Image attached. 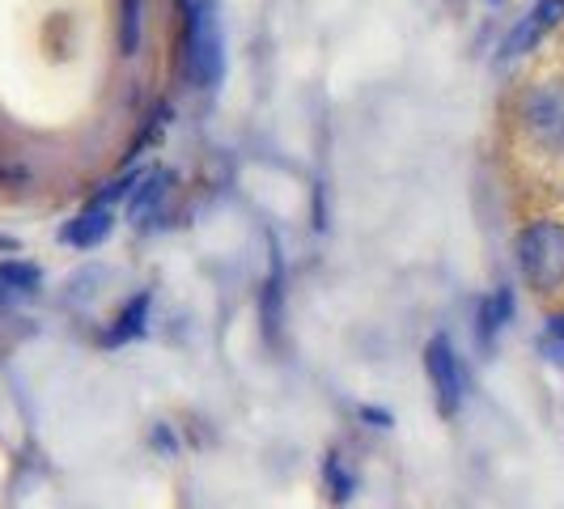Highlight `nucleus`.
<instances>
[{
	"instance_id": "obj_1",
	"label": "nucleus",
	"mask_w": 564,
	"mask_h": 509,
	"mask_svg": "<svg viewBox=\"0 0 564 509\" xmlns=\"http://www.w3.org/2000/svg\"><path fill=\"white\" fill-rule=\"evenodd\" d=\"M518 268L522 281L543 297L564 293V221H527L518 234Z\"/></svg>"
},
{
	"instance_id": "obj_2",
	"label": "nucleus",
	"mask_w": 564,
	"mask_h": 509,
	"mask_svg": "<svg viewBox=\"0 0 564 509\" xmlns=\"http://www.w3.org/2000/svg\"><path fill=\"white\" fill-rule=\"evenodd\" d=\"M187 18H192L187 22V73L199 89H217L226 73V39L217 22V0H192Z\"/></svg>"
},
{
	"instance_id": "obj_3",
	"label": "nucleus",
	"mask_w": 564,
	"mask_h": 509,
	"mask_svg": "<svg viewBox=\"0 0 564 509\" xmlns=\"http://www.w3.org/2000/svg\"><path fill=\"white\" fill-rule=\"evenodd\" d=\"M424 373H429V387L437 396V412L451 421L463 408V369H458V357H454L451 339L433 336L429 348H424Z\"/></svg>"
},
{
	"instance_id": "obj_4",
	"label": "nucleus",
	"mask_w": 564,
	"mask_h": 509,
	"mask_svg": "<svg viewBox=\"0 0 564 509\" xmlns=\"http://www.w3.org/2000/svg\"><path fill=\"white\" fill-rule=\"evenodd\" d=\"M111 226H115L111 208L94 204V208H85L82 217L68 226V242H77V247H98V242L111 234Z\"/></svg>"
},
{
	"instance_id": "obj_5",
	"label": "nucleus",
	"mask_w": 564,
	"mask_h": 509,
	"mask_svg": "<svg viewBox=\"0 0 564 509\" xmlns=\"http://www.w3.org/2000/svg\"><path fill=\"white\" fill-rule=\"evenodd\" d=\"M166 192H170V170H149L141 178V187L132 192V217H137V221L149 217V213L166 199Z\"/></svg>"
},
{
	"instance_id": "obj_6",
	"label": "nucleus",
	"mask_w": 564,
	"mask_h": 509,
	"mask_svg": "<svg viewBox=\"0 0 564 509\" xmlns=\"http://www.w3.org/2000/svg\"><path fill=\"white\" fill-rule=\"evenodd\" d=\"M509 311H513V297H509V289L492 293V297L484 302V311H480V339H484V344H492V336L506 327Z\"/></svg>"
},
{
	"instance_id": "obj_7",
	"label": "nucleus",
	"mask_w": 564,
	"mask_h": 509,
	"mask_svg": "<svg viewBox=\"0 0 564 509\" xmlns=\"http://www.w3.org/2000/svg\"><path fill=\"white\" fill-rule=\"evenodd\" d=\"M149 306H153V293H141L128 311L119 314V327L111 332V344H123V339H137L144 332V318H149Z\"/></svg>"
},
{
	"instance_id": "obj_8",
	"label": "nucleus",
	"mask_w": 564,
	"mask_h": 509,
	"mask_svg": "<svg viewBox=\"0 0 564 509\" xmlns=\"http://www.w3.org/2000/svg\"><path fill=\"white\" fill-rule=\"evenodd\" d=\"M539 30H543V22H539L535 13H527L522 22H518V30L506 39V59H513V56H527L531 47H535V39H539Z\"/></svg>"
},
{
	"instance_id": "obj_9",
	"label": "nucleus",
	"mask_w": 564,
	"mask_h": 509,
	"mask_svg": "<svg viewBox=\"0 0 564 509\" xmlns=\"http://www.w3.org/2000/svg\"><path fill=\"white\" fill-rule=\"evenodd\" d=\"M141 0H123V30H119V39H123V52L132 56L137 47H141Z\"/></svg>"
},
{
	"instance_id": "obj_10",
	"label": "nucleus",
	"mask_w": 564,
	"mask_h": 509,
	"mask_svg": "<svg viewBox=\"0 0 564 509\" xmlns=\"http://www.w3.org/2000/svg\"><path fill=\"white\" fill-rule=\"evenodd\" d=\"M323 476L332 480V492H336V501H339V506H344V501L352 497V488H357V484H352V476H348V472L339 467V458H336V454H327V463H323Z\"/></svg>"
},
{
	"instance_id": "obj_11",
	"label": "nucleus",
	"mask_w": 564,
	"mask_h": 509,
	"mask_svg": "<svg viewBox=\"0 0 564 509\" xmlns=\"http://www.w3.org/2000/svg\"><path fill=\"white\" fill-rule=\"evenodd\" d=\"M539 348H543V357H547L552 366H564V336H556V332H547Z\"/></svg>"
},
{
	"instance_id": "obj_12",
	"label": "nucleus",
	"mask_w": 564,
	"mask_h": 509,
	"mask_svg": "<svg viewBox=\"0 0 564 509\" xmlns=\"http://www.w3.org/2000/svg\"><path fill=\"white\" fill-rule=\"evenodd\" d=\"M361 416L378 421V429H387V424H391V416H387V412H378V408H361Z\"/></svg>"
},
{
	"instance_id": "obj_13",
	"label": "nucleus",
	"mask_w": 564,
	"mask_h": 509,
	"mask_svg": "<svg viewBox=\"0 0 564 509\" xmlns=\"http://www.w3.org/2000/svg\"><path fill=\"white\" fill-rule=\"evenodd\" d=\"M552 332H556V336H564V314L556 318V323H552Z\"/></svg>"
}]
</instances>
